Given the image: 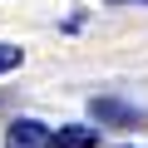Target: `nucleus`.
Here are the masks:
<instances>
[{
    "label": "nucleus",
    "mask_w": 148,
    "mask_h": 148,
    "mask_svg": "<svg viewBox=\"0 0 148 148\" xmlns=\"http://www.w3.org/2000/svg\"><path fill=\"white\" fill-rule=\"evenodd\" d=\"M5 148H54V128H45L40 119H15L5 133Z\"/></svg>",
    "instance_id": "f257e3e1"
},
{
    "label": "nucleus",
    "mask_w": 148,
    "mask_h": 148,
    "mask_svg": "<svg viewBox=\"0 0 148 148\" xmlns=\"http://www.w3.org/2000/svg\"><path fill=\"white\" fill-rule=\"evenodd\" d=\"M89 109H94L99 123H114V128H133V123L143 119L138 109H128V104H119V99H109V94H104V99H89Z\"/></svg>",
    "instance_id": "f03ea898"
},
{
    "label": "nucleus",
    "mask_w": 148,
    "mask_h": 148,
    "mask_svg": "<svg viewBox=\"0 0 148 148\" xmlns=\"http://www.w3.org/2000/svg\"><path fill=\"white\" fill-rule=\"evenodd\" d=\"M54 148H99V128H84V123H64L54 133Z\"/></svg>",
    "instance_id": "7ed1b4c3"
},
{
    "label": "nucleus",
    "mask_w": 148,
    "mask_h": 148,
    "mask_svg": "<svg viewBox=\"0 0 148 148\" xmlns=\"http://www.w3.org/2000/svg\"><path fill=\"white\" fill-rule=\"evenodd\" d=\"M20 45H5V40H0V74H10V69H20Z\"/></svg>",
    "instance_id": "20e7f679"
},
{
    "label": "nucleus",
    "mask_w": 148,
    "mask_h": 148,
    "mask_svg": "<svg viewBox=\"0 0 148 148\" xmlns=\"http://www.w3.org/2000/svg\"><path fill=\"white\" fill-rule=\"evenodd\" d=\"M109 5H133V0H109Z\"/></svg>",
    "instance_id": "39448f33"
},
{
    "label": "nucleus",
    "mask_w": 148,
    "mask_h": 148,
    "mask_svg": "<svg viewBox=\"0 0 148 148\" xmlns=\"http://www.w3.org/2000/svg\"><path fill=\"white\" fill-rule=\"evenodd\" d=\"M123 148H133V143H123Z\"/></svg>",
    "instance_id": "423d86ee"
}]
</instances>
